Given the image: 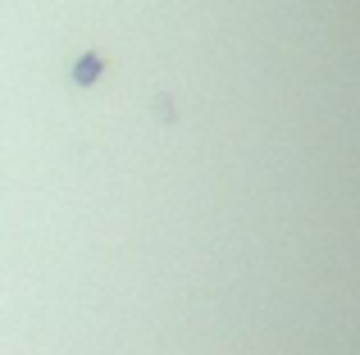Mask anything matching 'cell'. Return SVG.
<instances>
[{
  "mask_svg": "<svg viewBox=\"0 0 360 355\" xmlns=\"http://www.w3.org/2000/svg\"><path fill=\"white\" fill-rule=\"evenodd\" d=\"M101 73V55H87V60L78 64V82H91Z\"/></svg>",
  "mask_w": 360,
  "mask_h": 355,
  "instance_id": "6da1fadb",
  "label": "cell"
}]
</instances>
